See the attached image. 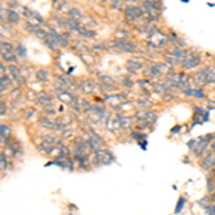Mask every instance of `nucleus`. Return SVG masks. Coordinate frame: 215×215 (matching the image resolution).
I'll use <instances>...</instances> for the list:
<instances>
[{
    "instance_id": "obj_32",
    "label": "nucleus",
    "mask_w": 215,
    "mask_h": 215,
    "mask_svg": "<svg viewBox=\"0 0 215 215\" xmlns=\"http://www.w3.org/2000/svg\"><path fill=\"white\" fill-rule=\"evenodd\" d=\"M130 135H132V138H133V139H136V140L145 139V135H142V133H139V132H132Z\"/></svg>"
},
{
    "instance_id": "obj_3",
    "label": "nucleus",
    "mask_w": 215,
    "mask_h": 215,
    "mask_svg": "<svg viewBox=\"0 0 215 215\" xmlns=\"http://www.w3.org/2000/svg\"><path fill=\"white\" fill-rule=\"evenodd\" d=\"M199 64H201V57H199L198 54L189 53V54H186V56L183 57L182 66H183V69H186V70H191V69L196 67V66H199Z\"/></svg>"
},
{
    "instance_id": "obj_16",
    "label": "nucleus",
    "mask_w": 215,
    "mask_h": 215,
    "mask_svg": "<svg viewBox=\"0 0 215 215\" xmlns=\"http://www.w3.org/2000/svg\"><path fill=\"white\" fill-rule=\"evenodd\" d=\"M11 82L9 77H6V76H1V93H4V90H9L11 86Z\"/></svg>"
},
{
    "instance_id": "obj_21",
    "label": "nucleus",
    "mask_w": 215,
    "mask_h": 215,
    "mask_svg": "<svg viewBox=\"0 0 215 215\" xmlns=\"http://www.w3.org/2000/svg\"><path fill=\"white\" fill-rule=\"evenodd\" d=\"M1 57H3V60H6V62H17V57L14 56L13 53H1Z\"/></svg>"
},
{
    "instance_id": "obj_15",
    "label": "nucleus",
    "mask_w": 215,
    "mask_h": 215,
    "mask_svg": "<svg viewBox=\"0 0 215 215\" xmlns=\"http://www.w3.org/2000/svg\"><path fill=\"white\" fill-rule=\"evenodd\" d=\"M10 128L7 125H1V143H9Z\"/></svg>"
},
{
    "instance_id": "obj_1",
    "label": "nucleus",
    "mask_w": 215,
    "mask_h": 215,
    "mask_svg": "<svg viewBox=\"0 0 215 215\" xmlns=\"http://www.w3.org/2000/svg\"><path fill=\"white\" fill-rule=\"evenodd\" d=\"M92 149V146H90V143H89V140L86 139H77L75 142V148H73V153H75V158L77 159H85L87 158V155H89V152Z\"/></svg>"
},
{
    "instance_id": "obj_2",
    "label": "nucleus",
    "mask_w": 215,
    "mask_h": 215,
    "mask_svg": "<svg viewBox=\"0 0 215 215\" xmlns=\"http://www.w3.org/2000/svg\"><path fill=\"white\" fill-rule=\"evenodd\" d=\"M95 158H96L97 163H100V165H109V163H112V162L115 161L113 153L110 150L103 149V148L95 152Z\"/></svg>"
},
{
    "instance_id": "obj_36",
    "label": "nucleus",
    "mask_w": 215,
    "mask_h": 215,
    "mask_svg": "<svg viewBox=\"0 0 215 215\" xmlns=\"http://www.w3.org/2000/svg\"><path fill=\"white\" fill-rule=\"evenodd\" d=\"M138 102H139V105H149V100L148 99H139Z\"/></svg>"
},
{
    "instance_id": "obj_19",
    "label": "nucleus",
    "mask_w": 215,
    "mask_h": 215,
    "mask_svg": "<svg viewBox=\"0 0 215 215\" xmlns=\"http://www.w3.org/2000/svg\"><path fill=\"white\" fill-rule=\"evenodd\" d=\"M43 140L52 142L53 145H56V142L59 140V136H56V135H54V133H52V132H47V133H44V135H43Z\"/></svg>"
},
{
    "instance_id": "obj_30",
    "label": "nucleus",
    "mask_w": 215,
    "mask_h": 215,
    "mask_svg": "<svg viewBox=\"0 0 215 215\" xmlns=\"http://www.w3.org/2000/svg\"><path fill=\"white\" fill-rule=\"evenodd\" d=\"M206 182H208V192H214L215 188H214V179L211 181V175H208L206 178Z\"/></svg>"
},
{
    "instance_id": "obj_8",
    "label": "nucleus",
    "mask_w": 215,
    "mask_h": 215,
    "mask_svg": "<svg viewBox=\"0 0 215 215\" xmlns=\"http://www.w3.org/2000/svg\"><path fill=\"white\" fill-rule=\"evenodd\" d=\"M136 116H138V118L145 119V120H148L149 123H155V122H156V119H158V116H156L155 113H152V112H149V110H143V109L138 110Z\"/></svg>"
},
{
    "instance_id": "obj_23",
    "label": "nucleus",
    "mask_w": 215,
    "mask_h": 215,
    "mask_svg": "<svg viewBox=\"0 0 215 215\" xmlns=\"http://www.w3.org/2000/svg\"><path fill=\"white\" fill-rule=\"evenodd\" d=\"M185 198H179L178 199V204H176V206H175V214H178V212H181L182 211V208L185 206Z\"/></svg>"
},
{
    "instance_id": "obj_5",
    "label": "nucleus",
    "mask_w": 215,
    "mask_h": 215,
    "mask_svg": "<svg viewBox=\"0 0 215 215\" xmlns=\"http://www.w3.org/2000/svg\"><path fill=\"white\" fill-rule=\"evenodd\" d=\"M149 43L152 46H155V47H162V46L166 43V36L156 29V30H153V32L150 33Z\"/></svg>"
},
{
    "instance_id": "obj_4",
    "label": "nucleus",
    "mask_w": 215,
    "mask_h": 215,
    "mask_svg": "<svg viewBox=\"0 0 215 215\" xmlns=\"http://www.w3.org/2000/svg\"><path fill=\"white\" fill-rule=\"evenodd\" d=\"M212 138V135H206V136H201L198 138V142H196V146L194 148V155L195 156H201L205 152L206 146L209 145V139Z\"/></svg>"
},
{
    "instance_id": "obj_18",
    "label": "nucleus",
    "mask_w": 215,
    "mask_h": 215,
    "mask_svg": "<svg viewBox=\"0 0 215 215\" xmlns=\"http://www.w3.org/2000/svg\"><path fill=\"white\" fill-rule=\"evenodd\" d=\"M60 100H64L66 103H75L76 102V97H73L72 95H69L67 92H60Z\"/></svg>"
},
{
    "instance_id": "obj_41",
    "label": "nucleus",
    "mask_w": 215,
    "mask_h": 215,
    "mask_svg": "<svg viewBox=\"0 0 215 215\" xmlns=\"http://www.w3.org/2000/svg\"><path fill=\"white\" fill-rule=\"evenodd\" d=\"M126 1H128V3H135L136 0H126Z\"/></svg>"
},
{
    "instance_id": "obj_35",
    "label": "nucleus",
    "mask_w": 215,
    "mask_h": 215,
    "mask_svg": "<svg viewBox=\"0 0 215 215\" xmlns=\"http://www.w3.org/2000/svg\"><path fill=\"white\" fill-rule=\"evenodd\" d=\"M17 53L20 54V56H24V54H26V52H24V47H23V46H19V47H17Z\"/></svg>"
},
{
    "instance_id": "obj_14",
    "label": "nucleus",
    "mask_w": 215,
    "mask_h": 215,
    "mask_svg": "<svg viewBox=\"0 0 215 215\" xmlns=\"http://www.w3.org/2000/svg\"><path fill=\"white\" fill-rule=\"evenodd\" d=\"M119 122H120V126H122V129H128L130 128L132 125H133V119L132 118H128V116H118Z\"/></svg>"
},
{
    "instance_id": "obj_42",
    "label": "nucleus",
    "mask_w": 215,
    "mask_h": 215,
    "mask_svg": "<svg viewBox=\"0 0 215 215\" xmlns=\"http://www.w3.org/2000/svg\"><path fill=\"white\" fill-rule=\"evenodd\" d=\"M214 169H215V163H214Z\"/></svg>"
},
{
    "instance_id": "obj_28",
    "label": "nucleus",
    "mask_w": 215,
    "mask_h": 215,
    "mask_svg": "<svg viewBox=\"0 0 215 215\" xmlns=\"http://www.w3.org/2000/svg\"><path fill=\"white\" fill-rule=\"evenodd\" d=\"M128 66H129V69H132V70H139L140 67H142V64H140V63L132 62V60H129V62H128Z\"/></svg>"
},
{
    "instance_id": "obj_7",
    "label": "nucleus",
    "mask_w": 215,
    "mask_h": 215,
    "mask_svg": "<svg viewBox=\"0 0 215 215\" xmlns=\"http://www.w3.org/2000/svg\"><path fill=\"white\" fill-rule=\"evenodd\" d=\"M125 13H126V16L130 17V19H139L143 16V13H142V9L140 7H136V6H128L126 9H125Z\"/></svg>"
},
{
    "instance_id": "obj_34",
    "label": "nucleus",
    "mask_w": 215,
    "mask_h": 215,
    "mask_svg": "<svg viewBox=\"0 0 215 215\" xmlns=\"http://www.w3.org/2000/svg\"><path fill=\"white\" fill-rule=\"evenodd\" d=\"M206 212H208V215H215V202L206 209Z\"/></svg>"
},
{
    "instance_id": "obj_12",
    "label": "nucleus",
    "mask_w": 215,
    "mask_h": 215,
    "mask_svg": "<svg viewBox=\"0 0 215 215\" xmlns=\"http://www.w3.org/2000/svg\"><path fill=\"white\" fill-rule=\"evenodd\" d=\"M105 100H108L113 108H118L122 102H123V97L120 95H106L105 96Z\"/></svg>"
},
{
    "instance_id": "obj_26",
    "label": "nucleus",
    "mask_w": 215,
    "mask_h": 215,
    "mask_svg": "<svg viewBox=\"0 0 215 215\" xmlns=\"http://www.w3.org/2000/svg\"><path fill=\"white\" fill-rule=\"evenodd\" d=\"M211 201H212V199H209V198H202V199L199 201V205H201L204 209H208V208L211 206Z\"/></svg>"
},
{
    "instance_id": "obj_11",
    "label": "nucleus",
    "mask_w": 215,
    "mask_h": 215,
    "mask_svg": "<svg viewBox=\"0 0 215 215\" xmlns=\"http://www.w3.org/2000/svg\"><path fill=\"white\" fill-rule=\"evenodd\" d=\"M106 128L109 129V130H119V129H122L118 116H116V118H108L106 119Z\"/></svg>"
},
{
    "instance_id": "obj_6",
    "label": "nucleus",
    "mask_w": 215,
    "mask_h": 215,
    "mask_svg": "<svg viewBox=\"0 0 215 215\" xmlns=\"http://www.w3.org/2000/svg\"><path fill=\"white\" fill-rule=\"evenodd\" d=\"M39 123L42 125V126H44V128L47 129H53V130H57V132H63V125H60L57 120H52V119L49 118H43L39 120Z\"/></svg>"
},
{
    "instance_id": "obj_39",
    "label": "nucleus",
    "mask_w": 215,
    "mask_h": 215,
    "mask_svg": "<svg viewBox=\"0 0 215 215\" xmlns=\"http://www.w3.org/2000/svg\"><path fill=\"white\" fill-rule=\"evenodd\" d=\"M102 87H105V89H108V86H106V85H103V86H102ZM109 89H110V90H113L115 87H113V86H109Z\"/></svg>"
},
{
    "instance_id": "obj_22",
    "label": "nucleus",
    "mask_w": 215,
    "mask_h": 215,
    "mask_svg": "<svg viewBox=\"0 0 215 215\" xmlns=\"http://www.w3.org/2000/svg\"><path fill=\"white\" fill-rule=\"evenodd\" d=\"M1 53H13V46L10 43H1Z\"/></svg>"
},
{
    "instance_id": "obj_17",
    "label": "nucleus",
    "mask_w": 215,
    "mask_h": 215,
    "mask_svg": "<svg viewBox=\"0 0 215 215\" xmlns=\"http://www.w3.org/2000/svg\"><path fill=\"white\" fill-rule=\"evenodd\" d=\"M80 89L83 90V92H86V93H92L93 90H95V85L92 83V82H83L82 85H80Z\"/></svg>"
},
{
    "instance_id": "obj_9",
    "label": "nucleus",
    "mask_w": 215,
    "mask_h": 215,
    "mask_svg": "<svg viewBox=\"0 0 215 215\" xmlns=\"http://www.w3.org/2000/svg\"><path fill=\"white\" fill-rule=\"evenodd\" d=\"M214 163H215V153L211 152L202 159L201 166H202V169H211V168H214Z\"/></svg>"
},
{
    "instance_id": "obj_10",
    "label": "nucleus",
    "mask_w": 215,
    "mask_h": 215,
    "mask_svg": "<svg viewBox=\"0 0 215 215\" xmlns=\"http://www.w3.org/2000/svg\"><path fill=\"white\" fill-rule=\"evenodd\" d=\"M9 72H11V76H13V79H14L16 83L22 85V83L24 82V79H23V76H22L20 69H17L16 66H10V67H9Z\"/></svg>"
},
{
    "instance_id": "obj_25",
    "label": "nucleus",
    "mask_w": 215,
    "mask_h": 215,
    "mask_svg": "<svg viewBox=\"0 0 215 215\" xmlns=\"http://www.w3.org/2000/svg\"><path fill=\"white\" fill-rule=\"evenodd\" d=\"M23 115H24V118L26 119H32L34 115H36V110L32 109V108H29V109H24L23 110Z\"/></svg>"
},
{
    "instance_id": "obj_33",
    "label": "nucleus",
    "mask_w": 215,
    "mask_h": 215,
    "mask_svg": "<svg viewBox=\"0 0 215 215\" xmlns=\"http://www.w3.org/2000/svg\"><path fill=\"white\" fill-rule=\"evenodd\" d=\"M196 142H198V139H191L189 142H188V148L194 150V148L196 146Z\"/></svg>"
},
{
    "instance_id": "obj_40",
    "label": "nucleus",
    "mask_w": 215,
    "mask_h": 215,
    "mask_svg": "<svg viewBox=\"0 0 215 215\" xmlns=\"http://www.w3.org/2000/svg\"><path fill=\"white\" fill-rule=\"evenodd\" d=\"M211 148H212V149L215 150V136H214V142H212V143H211Z\"/></svg>"
},
{
    "instance_id": "obj_24",
    "label": "nucleus",
    "mask_w": 215,
    "mask_h": 215,
    "mask_svg": "<svg viewBox=\"0 0 215 215\" xmlns=\"http://www.w3.org/2000/svg\"><path fill=\"white\" fill-rule=\"evenodd\" d=\"M37 79H39V80H42V82H44V80H47V79H49V73H47V70H39V72H37Z\"/></svg>"
},
{
    "instance_id": "obj_20",
    "label": "nucleus",
    "mask_w": 215,
    "mask_h": 215,
    "mask_svg": "<svg viewBox=\"0 0 215 215\" xmlns=\"http://www.w3.org/2000/svg\"><path fill=\"white\" fill-rule=\"evenodd\" d=\"M37 102H40L43 105H46V103H49V102H52L53 100V97L50 96V95H46V93H42V95H37Z\"/></svg>"
},
{
    "instance_id": "obj_13",
    "label": "nucleus",
    "mask_w": 215,
    "mask_h": 215,
    "mask_svg": "<svg viewBox=\"0 0 215 215\" xmlns=\"http://www.w3.org/2000/svg\"><path fill=\"white\" fill-rule=\"evenodd\" d=\"M183 93L188 95V96L198 97V99H202V97L205 96L204 90H201V89H191V87H185V89H183Z\"/></svg>"
},
{
    "instance_id": "obj_29",
    "label": "nucleus",
    "mask_w": 215,
    "mask_h": 215,
    "mask_svg": "<svg viewBox=\"0 0 215 215\" xmlns=\"http://www.w3.org/2000/svg\"><path fill=\"white\" fill-rule=\"evenodd\" d=\"M155 67L159 70V73H165V72H168V64H162V63H156L155 64Z\"/></svg>"
},
{
    "instance_id": "obj_27",
    "label": "nucleus",
    "mask_w": 215,
    "mask_h": 215,
    "mask_svg": "<svg viewBox=\"0 0 215 215\" xmlns=\"http://www.w3.org/2000/svg\"><path fill=\"white\" fill-rule=\"evenodd\" d=\"M7 19L10 22H13V23H17L19 22V14L16 13V11H9V16H7Z\"/></svg>"
},
{
    "instance_id": "obj_37",
    "label": "nucleus",
    "mask_w": 215,
    "mask_h": 215,
    "mask_svg": "<svg viewBox=\"0 0 215 215\" xmlns=\"http://www.w3.org/2000/svg\"><path fill=\"white\" fill-rule=\"evenodd\" d=\"M179 126H173V128H172V133H176V132H179Z\"/></svg>"
},
{
    "instance_id": "obj_31",
    "label": "nucleus",
    "mask_w": 215,
    "mask_h": 215,
    "mask_svg": "<svg viewBox=\"0 0 215 215\" xmlns=\"http://www.w3.org/2000/svg\"><path fill=\"white\" fill-rule=\"evenodd\" d=\"M0 159H1V171H4V168L7 166V159H6V152H1V155H0Z\"/></svg>"
},
{
    "instance_id": "obj_38",
    "label": "nucleus",
    "mask_w": 215,
    "mask_h": 215,
    "mask_svg": "<svg viewBox=\"0 0 215 215\" xmlns=\"http://www.w3.org/2000/svg\"><path fill=\"white\" fill-rule=\"evenodd\" d=\"M208 109H215V102H209V105H208Z\"/></svg>"
}]
</instances>
